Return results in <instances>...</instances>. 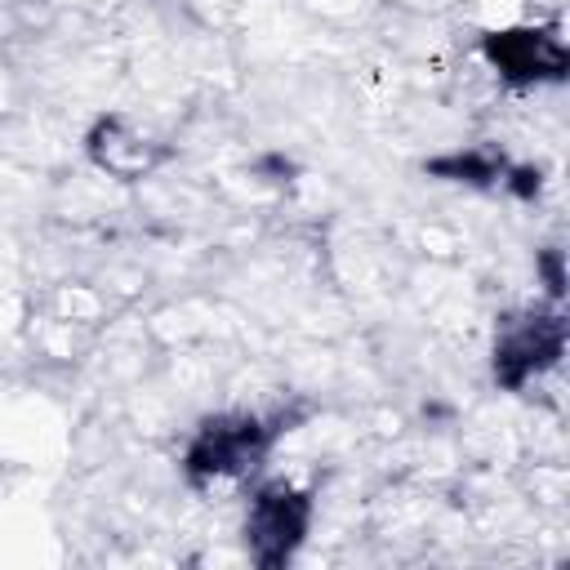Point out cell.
I'll list each match as a JSON object with an SVG mask.
<instances>
[{"instance_id":"cell-1","label":"cell","mask_w":570,"mask_h":570,"mask_svg":"<svg viewBox=\"0 0 570 570\" xmlns=\"http://www.w3.org/2000/svg\"><path fill=\"white\" fill-rule=\"evenodd\" d=\"M303 419V410H276V414H245V410H227V414H209L196 423L187 450H183V476L191 485H209L223 476H249L267 450L276 445L281 432H289Z\"/></svg>"},{"instance_id":"cell-2","label":"cell","mask_w":570,"mask_h":570,"mask_svg":"<svg viewBox=\"0 0 570 570\" xmlns=\"http://www.w3.org/2000/svg\"><path fill=\"white\" fill-rule=\"evenodd\" d=\"M312 530V494L289 481H267L254 490L245 512V548L258 570H281L294 561Z\"/></svg>"},{"instance_id":"cell-3","label":"cell","mask_w":570,"mask_h":570,"mask_svg":"<svg viewBox=\"0 0 570 570\" xmlns=\"http://www.w3.org/2000/svg\"><path fill=\"white\" fill-rule=\"evenodd\" d=\"M566 352V316L561 312H521L503 316L490 352V374L503 392H521L530 379L548 374Z\"/></svg>"},{"instance_id":"cell-4","label":"cell","mask_w":570,"mask_h":570,"mask_svg":"<svg viewBox=\"0 0 570 570\" xmlns=\"http://www.w3.org/2000/svg\"><path fill=\"white\" fill-rule=\"evenodd\" d=\"M485 62L508 80V85H557L570 71L566 45L557 27H503L481 36Z\"/></svg>"},{"instance_id":"cell-5","label":"cell","mask_w":570,"mask_h":570,"mask_svg":"<svg viewBox=\"0 0 570 570\" xmlns=\"http://www.w3.org/2000/svg\"><path fill=\"white\" fill-rule=\"evenodd\" d=\"M85 151H89V160L102 169V174H111V178H120V183H134V178H147L169 151L156 142V138H147L142 129H134L125 116H98L94 125H89V134H85Z\"/></svg>"},{"instance_id":"cell-6","label":"cell","mask_w":570,"mask_h":570,"mask_svg":"<svg viewBox=\"0 0 570 570\" xmlns=\"http://www.w3.org/2000/svg\"><path fill=\"white\" fill-rule=\"evenodd\" d=\"M508 156L499 147H459V151H445V156H432L423 160V169L432 178H445V183H463V187H499L503 174H508Z\"/></svg>"},{"instance_id":"cell-7","label":"cell","mask_w":570,"mask_h":570,"mask_svg":"<svg viewBox=\"0 0 570 570\" xmlns=\"http://www.w3.org/2000/svg\"><path fill=\"white\" fill-rule=\"evenodd\" d=\"M499 187H508L517 200H534L543 191V169L539 165H508V174H503Z\"/></svg>"},{"instance_id":"cell-8","label":"cell","mask_w":570,"mask_h":570,"mask_svg":"<svg viewBox=\"0 0 570 570\" xmlns=\"http://www.w3.org/2000/svg\"><path fill=\"white\" fill-rule=\"evenodd\" d=\"M539 276H543V285H548V294L552 298H561L566 294V254L557 249V245H548V249H539Z\"/></svg>"},{"instance_id":"cell-9","label":"cell","mask_w":570,"mask_h":570,"mask_svg":"<svg viewBox=\"0 0 570 570\" xmlns=\"http://www.w3.org/2000/svg\"><path fill=\"white\" fill-rule=\"evenodd\" d=\"M254 174L267 178V183H289L294 178V160H285V156H258L254 160Z\"/></svg>"}]
</instances>
